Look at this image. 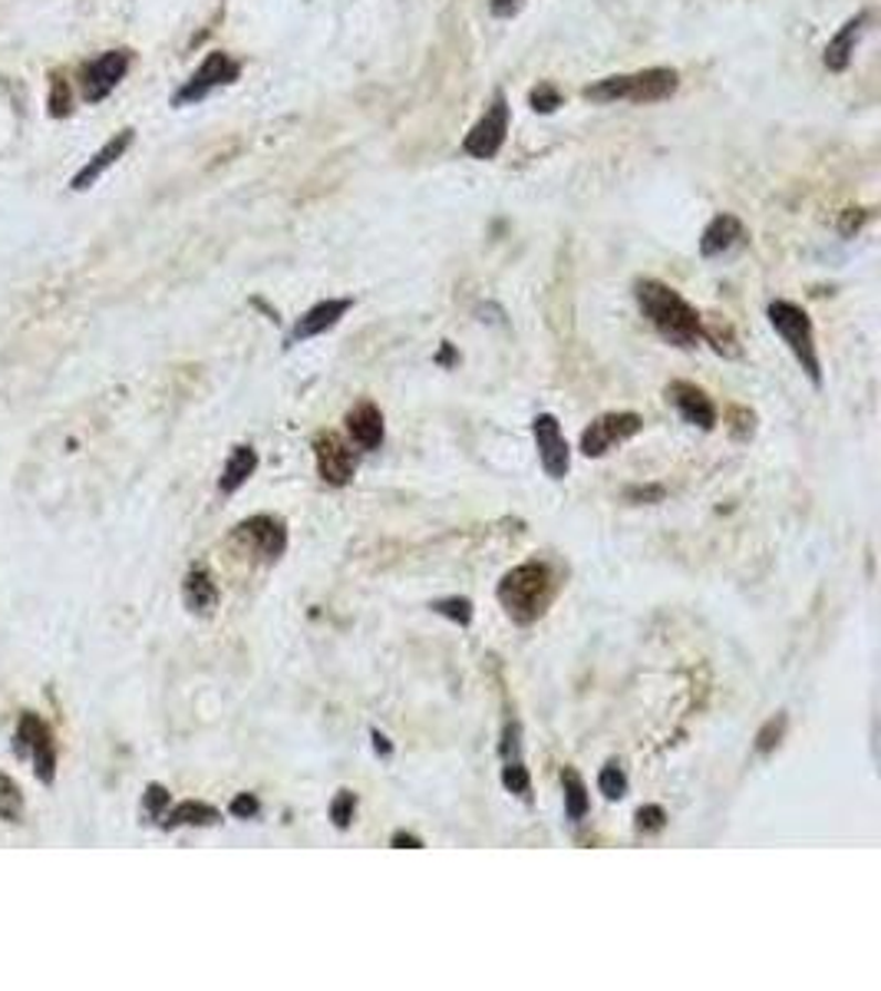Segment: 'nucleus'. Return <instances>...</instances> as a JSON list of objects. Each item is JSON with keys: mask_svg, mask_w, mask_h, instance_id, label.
<instances>
[{"mask_svg": "<svg viewBox=\"0 0 881 991\" xmlns=\"http://www.w3.org/2000/svg\"><path fill=\"white\" fill-rule=\"evenodd\" d=\"M562 786H565V813H568V820H571V823H581L585 813H588V803H591L581 773H578L575 766H565V770H562Z\"/></svg>", "mask_w": 881, "mask_h": 991, "instance_id": "22", "label": "nucleus"}, {"mask_svg": "<svg viewBox=\"0 0 881 991\" xmlns=\"http://www.w3.org/2000/svg\"><path fill=\"white\" fill-rule=\"evenodd\" d=\"M374 747H377V753H384V757L390 753V743H387V738H384L380 731H374Z\"/></svg>", "mask_w": 881, "mask_h": 991, "instance_id": "38", "label": "nucleus"}, {"mask_svg": "<svg viewBox=\"0 0 881 991\" xmlns=\"http://www.w3.org/2000/svg\"><path fill=\"white\" fill-rule=\"evenodd\" d=\"M769 324L773 331L783 337V344L793 351V357L799 361V367L806 371V377L822 387V361H819V351H816V331H812V317L793 304V301H773L769 304Z\"/></svg>", "mask_w": 881, "mask_h": 991, "instance_id": "4", "label": "nucleus"}, {"mask_svg": "<svg viewBox=\"0 0 881 991\" xmlns=\"http://www.w3.org/2000/svg\"><path fill=\"white\" fill-rule=\"evenodd\" d=\"M314 460H317L321 480L331 487H347L357 473V457H354L350 444H344L337 434L314 437Z\"/></svg>", "mask_w": 881, "mask_h": 991, "instance_id": "12", "label": "nucleus"}, {"mask_svg": "<svg viewBox=\"0 0 881 991\" xmlns=\"http://www.w3.org/2000/svg\"><path fill=\"white\" fill-rule=\"evenodd\" d=\"M76 106V93H73V83L66 80L63 70H53L50 73V93H46V113L50 119H66Z\"/></svg>", "mask_w": 881, "mask_h": 991, "instance_id": "23", "label": "nucleus"}, {"mask_svg": "<svg viewBox=\"0 0 881 991\" xmlns=\"http://www.w3.org/2000/svg\"><path fill=\"white\" fill-rule=\"evenodd\" d=\"M20 816H23V793L10 776H0V820L20 823Z\"/></svg>", "mask_w": 881, "mask_h": 991, "instance_id": "26", "label": "nucleus"}, {"mask_svg": "<svg viewBox=\"0 0 881 991\" xmlns=\"http://www.w3.org/2000/svg\"><path fill=\"white\" fill-rule=\"evenodd\" d=\"M528 103H532L535 113H555V109L562 106V93H558L552 83H538V86L532 90Z\"/></svg>", "mask_w": 881, "mask_h": 991, "instance_id": "31", "label": "nucleus"}, {"mask_svg": "<svg viewBox=\"0 0 881 991\" xmlns=\"http://www.w3.org/2000/svg\"><path fill=\"white\" fill-rule=\"evenodd\" d=\"M495 595H499V605L505 608V615L512 622L532 625L548 612V605L555 598L552 568L545 562H522V565H515L512 572L502 575Z\"/></svg>", "mask_w": 881, "mask_h": 991, "instance_id": "2", "label": "nucleus"}, {"mask_svg": "<svg viewBox=\"0 0 881 991\" xmlns=\"http://www.w3.org/2000/svg\"><path fill=\"white\" fill-rule=\"evenodd\" d=\"M354 813H357V793L354 790H340L331 803V820L337 830H347L354 823Z\"/></svg>", "mask_w": 881, "mask_h": 991, "instance_id": "28", "label": "nucleus"}, {"mask_svg": "<svg viewBox=\"0 0 881 991\" xmlns=\"http://www.w3.org/2000/svg\"><path fill=\"white\" fill-rule=\"evenodd\" d=\"M254 470H258V453H254V447H234L231 457H228V463H224V470H221L219 490L224 496L238 493V490L254 477Z\"/></svg>", "mask_w": 881, "mask_h": 991, "instance_id": "20", "label": "nucleus"}, {"mask_svg": "<svg viewBox=\"0 0 881 991\" xmlns=\"http://www.w3.org/2000/svg\"><path fill=\"white\" fill-rule=\"evenodd\" d=\"M532 437H535V447H538L542 470L552 480H565L568 470H571V450H568V440H565L558 420L552 414H538L532 420Z\"/></svg>", "mask_w": 881, "mask_h": 991, "instance_id": "11", "label": "nucleus"}, {"mask_svg": "<svg viewBox=\"0 0 881 991\" xmlns=\"http://www.w3.org/2000/svg\"><path fill=\"white\" fill-rule=\"evenodd\" d=\"M136 143V129H119L116 136H109L93 156H90V163H83V169L70 179V189L73 192H86V189H93L126 153H129V146Z\"/></svg>", "mask_w": 881, "mask_h": 991, "instance_id": "13", "label": "nucleus"}, {"mask_svg": "<svg viewBox=\"0 0 881 991\" xmlns=\"http://www.w3.org/2000/svg\"><path fill=\"white\" fill-rule=\"evenodd\" d=\"M350 307H354L350 298H327V301H317V304H314L311 311H304V314L297 317V324L291 327V334H287V347H291V344H304V341H311V337H317V334L337 327L340 317H344Z\"/></svg>", "mask_w": 881, "mask_h": 991, "instance_id": "14", "label": "nucleus"}, {"mask_svg": "<svg viewBox=\"0 0 881 991\" xmlns=\"http://www.w3.org/2000/svg\"><path fill=\"white\" fill-rule=\"evenodd\" d=\"M522 3H525V0H492L489 7H492V13H495V17H512V13H515Z\"/></svg>", "mask_w": 881, "mask_h": 991, "instance_id": "36", "label": "nucleus"}, {"mask_svg": "<svg viewBox=\"0 0 881 991\" xmlns=\"http://www.w3.org/2000/svg\"><path fill=\"white\" fill-rule=\"evenodd\" d=\"M866 27H869V13H859V17L846 20V23H842V30H839V33L829 40L822 63H826L832 73H842V70H849V63H852V56H856V46H859V40L866 36Z\"/></svg>", "mask_w": 881, "mask_h": 991, "instance_id": "17", "label": "nucleus"}, {"mask_svg": "<svg viewBox=\"0 0 881 991\" xmlns=\"http://www.w3.org/2000/svg\"><path fill=\"white\" fill-rule=\"evenodd\" d=\"M667 400L677 407V414H680L686 424H693V427H700V430H713V427H716V407H713V400L706 397L703 387H696V384H690V380H673V384L667 387Z\"/></svg>", "mask_w": 881, "mask_h": 991, "instance_id": "15", "label": "nucleus"}, {"mask_svg": "<svg viewBox=\"0 0 881 991\" xmlns=\"http://www.w3.org/2000/svg\"><path fill=\"white\" fill-rule=\"evenodd\" d=\"M13 738H17V753L30 757L36 780H40L43 786H50L53 776H56V747H53L50 728H46L33 711H27V714H20V721H17V734H13Z\"/></svg>", "mask_w": 881, "mask_h": 991, "instance_id": "8", "label": "nucleus"}, {"mask_svg": "<svg viewBox=\"0 0 881 991\" xmlns=\"http://www.w3.org/2000/svg\"><path fill=\"white\" fill-rule=\"evenodd\" d=\"M743 239H746L743 222H740L736 216L723 212V216H716V219L703 229L700 254H703V258H720V254H726L733 246H740Z\"/></svg>", "mask_w": 881, "mask_h": 991, "instance_id": "18", "label": "nucleus"}, {"mask_svg": "<svg viewBox=\"0 0 881 991\" xmlns=\"http://www.w3.org/2000/svg\"><path fill=\"white\" fill-rule=\"evenodd\" d=\"M680 73L670 66H648L638 73H618L605 76L591 86L581 90L585 100L591 103H663L677 93Z\"/></svg>", "mask_w": 881, "mask_h": 991, "instance_id": "3", "label": "nucleus"}, {"mask_svg": "<svg viewBox=\"0 0 881 991\" xmlns=\"http://www.w3.org/2000/svg\"><path fill=\"white\" fill-rule=\"evenodd\" d=\"M508 119H512V109H508V100L505 93H495L492 103L485 106V113L475 119V126L465 133L462 139V153L472 156V159H495L499 149L505 146L508 139Z\"/></svg>", "mask_w": 881, "mask_h": 991, "instance_id": "7", "label": "nucleus"}, {"mask_svg": "<svg viewBox=\"0 0 881 991\" xmlns=\"http://www.w3.org/2000/svg\"><path fill=\"white\" fill-rule=\"evenodd\" d=\"M502 786L508 793L522 796V800H532V780H528V770H525L522 757L505 760V766H502Z\"/></svg>", "mask_w": 881, "mask_h": 991, "instance_id": "25", "label": "nucleus"}, {"mask_svg": "<svg viewBox=\"0 0 881 991\" xmlns=\"http://www.w3.org/2000/svg\"><path fill=\"white\" fill-rule=\"evenodd\" d=\"M700 337H706L713 344L716 354L723 357H740V347H736V337H733V327L726 321H710V324H700Z\"/></svg>", "mask_w": 881, "mask_h": 991, "instance_id": "24", "label": "nucleus"}, {"mask_svg": "<svg viewBox=\"0 0 881 991\" xmlns=\"http://www.w3.org/2000/svg\"><path fill=\"white\" fill-rule=\"evenodd\" d=\"M598 790L605 793V800H625V793H628V773L618 766V763H608V766H601V773H598Z\"/></svg>", "mask_w": 881, "mask_h": 991, "instance_id": "27", "label": "nucleus"}, {"mask_svg": "<svg viewBox=\"0 0 881 991\" xmlns=\"http://www.w3.org/2000/svg\"><path fill=\"white\" fill-rule=\"evenodd\" d=\"M344 424H347L350 440H354L360 450L374 453V450L384 447V434H387V427H384V414H380L377 404L360 400L354 410H347V420H344Z\"/></svg>", "mask_w": 881, "mask_h": 991, "instance_id": "16", "label": "nucleus"}, {"mask_svg": "<svg viewBox=\"0 0 881 991\" xmlns=\"http://www.w3.org/2000/svg\"><path fill=\"white\" fill-rule=\"evenodd\" d=\"M433 612L449 618V622H455V625H462V628L472 622V602L469 598H442L433 605Z\"/></svg>", "mask_w": 881, "mask_h": 991, "instance_id": "29", "label": "nucleus"}, {"mask_svg": "<svg viewBox=\"0 0 881 991\" xmlns=\"http://www.w3.org/2000/svg\"><path fill=\"white\" fill-rule=\"evenodd\" d=\"M663 826H667V813H663V806L648 803V806L638 810V830H641V833H661Z\"/></svg>", "mask_w": 881, "mask_h": 991, "instance_id": "33", "label": "nucleus"}, {"mask_svg": "<svg viewBox=\"0 0 881 991\" xmlns=\"http://www.w3.org/2000/svg\"><path fill=\"white\" fill-rule=\"evenodd\" d=\"M258 810H261V803L251 793H238L231 800V816H238V820H251V816H258Z\"/></svg>", "mask_w": 881, "mask_h": 991, "instance_id": "34", "label": "nucleus"}, {"mask_svg": "<svg viewBox=\"0 0 881 991\" xmlns=\"http://www.w3.org/2000/svg\"><path fill=\"white\" fill-rule=\"evenodd\" d=\"M241 76V63L231 56V53H224V50H212L199 66H196V73L176 90V96H172V106H196V103H202V100H209L216 90L221 86H231L234 80Z\"/></svg>", "mask_w": 881, "mask_h": 991, "instance_id": "6", "label": "nucleus"}, {"mask_svg": "<svg viewBox=\"0 0 881 991\" xmlns=\"http://www.w3.org/2000/svg\"><path fill=\"white\" fill-rule=\"evenodd\" d=\"M234 542H241L248 552H254L264 562H277L287 549V525L277 515H251L234 529Z\"/></svg>", "mask_w": 881, "mask_h": 991, "instance_id": "10", "label": "nucleus"}, {"mask_svg": "<svg viewBox=\"0 0 881 991\" xmlns=\"http://www.w3.org/2000/svg\"><path fill=\"white\" fill-rule=\"evenodd\" d=\"M631 499H663V487H651V490H631Z\"/></svg>", "mask_w": 881, "mask_h": 991, "instance_id": "37", "label": "nucleus"}, {"mask_svg": "<svg viewBox=\"0 0 881 991\" xmlns=\"http://www.w3.org/2000/svg\"><path fill=\"white\" fill-rule=\"evenodd\" d=\"M634 298H638V307L644 311V317L651 321V327L667 344L686 351L700 341V324H703L700 311L670 284H663L658 278H638Z\"/></svg>", "mask_w": 881, "mask_h": 991, "instance_id": "1", "label": "nucleus"}, {"mask_svg": "<svg viewBox=\"0 0 881 991\" xmlns=\"http://www.w3.org/2000/svg\"><path fill=\"white\" fill-rule=\"evenodd\" d=\"M641 427H644V420L638 414H605L581 434V453L588 460H598V457L611 453L615 447L628 444L631 437H638Z\"/></svg>", "mask_w": 881, "mask_h": 991, "instance_id": "9", "label": "nucleus"}, {"mask_svg": "<svg viewBox=\"0 0 881 991\" xmlns=\"http://www.w3.org/2000/svg\"><path fill=\"white\" fill-rule=\"evenodd\" d=\"M783 734H786V714L769 718V721L763 724V731L756 734V753H769V750H776L779 741H783Z\"/></svg>", "mask_w": 881, "mask_h": 991, "instance_id": "30", "label": "nucleus"}, {"mask_svg": "<svg viewBox=\"0 0 881 991\" xmlns=\"http://www.w3.org/2000/svg\"><path fill=\"white\" fill-rule=\"evenodd\" d=\"M182 598L189 605V612L196 615H212L216 605H219V585L212 578V572L206 565H196L189 568L186 582H182Z\"/></svg>", "mask_w": 881, "mask_h": 991, "instance_id": "19", "label": "nucleus"}, {"mask_svg": "<svg viewBox=\"0 0 881 991\" xmlns=\"http://www.w3.org/2000/svg\"><path fill=\"white\" fill-rule=\"evenodd\" d=\"M390 846H397V849H423V839L420 836H410V833H394V839H390Z\"/></svg>", "mask_w": 881, "mask_h": 991, "instance_id": "35", "label": "nucleus"}, {"mask_svg": "<svg viewBox=\"0 0 881 991\" xmlns=\"http://www.w3.org/2000/svg\"><path fill=\"white\" fill-rule=\"evenodd\" d=\"M221 820V813L216 806L202 803V800H186L179 803L176 810H166L162 816V826L166 830H176V826H216Z\"/></svg>", "mask_w": 881, "mask_h": 991, "instance_id": "21", "label": "nucleus"}, {"mask_svg": "<svg viewBox=\"0 0 881 991\" xmlns=\"http://www.w3.org/2000/svg\"><path fill=\"white\" fill-rule=\"evenodd\" d=\"M166 810H169V790L159 786V783H153V786L146 790V796H143V813H146L149 820H162Z\"/></svg>", "mask_w": 881, "mask_h": 991, "instance_id": "32", "label": "nucleus"}, {"mask_svg": "<svg viewBox=\"0 0 881 991\" xmlns=\"http://www.w3.org/2000/svg\"><path fill=\"white\" fill-rule=\"evenodd\" d=\"M133 66V50L129 46H116L106 53H96L93 60H86L80 66V100L83 103H103L129 73Z\"/></svg>", "mask_w": 881, "mask_h": 991, "instance_id": "5", "label": "nucleus"}]
</instances>
